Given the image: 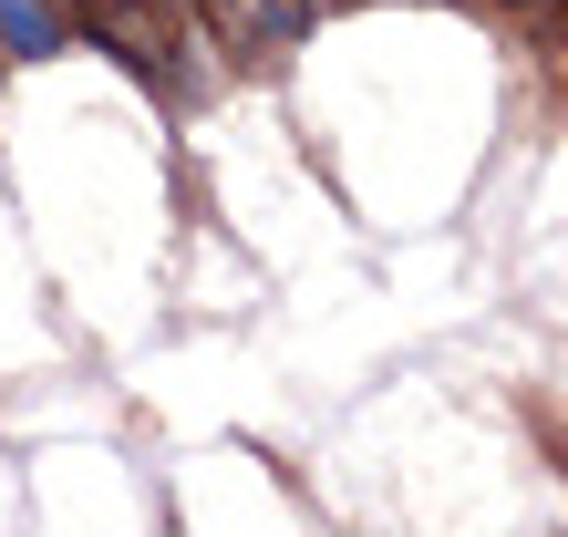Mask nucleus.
Returning a JSON list of instances; mask_svg holds the SVG:
<instances>
[{"instance_id": "obj_1", "label": "nucleus", "mask_w": 568, "mask_h": 537, "mask_svg": "<svg viewBox=\"0 0 568 537\" xmlns=\"http://www.w3.org/2000/svg\"><path fill=\"white\" fill-rule=\"evenodd\" d=\"M62 21H73L104 62H124L155 104H196V93H207V73H196V31H186V0H62Z\"/></svg>"}, {"instance_id": "obj_2", "label": "nucleus", "mask_w": 568, "mask_h": 537, "mask_svg": "<svg viewBox=\"0 0 568 537\" xmlns=\"http://www.w3.org/2000/svg\"><path fill=\"white\" fill-rule=\"evenodd\" d=\"M0 52L11 62H52V52H73V21H62L52 0H0Z\"/></svg>"}, {"instance_id": "obj_3", "label": "nucleus", "mask_w": 568, "mask_h": 537, "mask_svg": "<svg viewBox=\"0 0 568 537\" xmlns=\"http://www.w3.org/2000/svg\"><path fill=\"white\" fill-rule=\"evenodd\" d=\"M507 11H538V0H507Z\"/></svg>"}, {"instance_id": "obj_4", "label": "nucleus", "mask_w": 568, "mask_h": 537, "mask_svg": "<svg viewBox=\"0 0 568 537\" xmlns=\"http://www.w3.org/2000/svg\"><path fill=\"white\" fill-rule=\"evenodd\" d=\"M0 73H11V52H0Z\"/></svg>"}, {"instance_id": "obj_5", "label": "nucleus", "mask_w": 568, "mask_h": 537, "mask_svg": "<svg viewBox=\"0 0 568 537\" xmlns=\"http://www.w3.org/2000/svg\"><path fill=\"white\" fill-rule=\"evenodd\" d=\"M342 11H352V0H342Z\"/></svg>"}]
</instances>
